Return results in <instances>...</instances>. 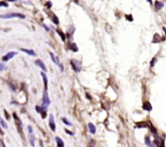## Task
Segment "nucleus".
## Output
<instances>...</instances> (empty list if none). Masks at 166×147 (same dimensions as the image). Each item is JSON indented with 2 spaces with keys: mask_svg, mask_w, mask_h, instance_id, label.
I'll use <instances>...</instances> for the list:
<instances>
[{
  "mask_svg": "<svg viewBox=\"0 0 166 147\" xmlns=\"http://www.w3.org/2000/svg\"><path fill=\"white\" fill-rule=\"evenodd\" d=\"M162 39L161 38V36L159 35L158 33H156L155 35H154V38H153L152 42L153 43H158V42H161Z\"/></svg>",
  "mask_w": 166,
  "mask_h": 147,
  "instance_id": "obj_14",
  "label": "nucleus"
},
{
  "mask_svg": "<svg viewBox=\"0 0 166 147\" xmlns=\"http://www.w3.org/2000/svg\"><path fill=\"white\" fill-rule=\"evenodd\" d=\"M145 143H146V145H147L148 146H152V143H151V141H150V138H149L148 137H145Z\"/></svg>",
  "mask_w": 166,
  "mask_h": 147,
  "instance_id": "obj_20",
  "label": "nucleus"
},
{
  "mask_svg": "<svg viewBox=\"0 0 166 147\" xmlns=\"http://www.w3.org/2000/svg\"><path fill=\"white\" fill-rule=\"evenodd\" d=\"M47 5H48V7H52V3H51V2H49V1L47 3Z\"/></svg>",
  "mask_w": 166,
  "mask_h": 147,
  "instance_id": "obj_32",
  "label": "nucleus"
},
{
  "mask_svg": "<svg viewBox=\"0 0 166 147\" xmlns=\"http://www.w3.org/2000/svg\"><path fill=\"white\" fill-rule=\"evenodd\" d=\"M62 122H63L65 125H67V126H71V125H72L71 124H70V123H69V121L67 120L66 118H62Z\"/></svg>",
  "mask_w": 166,
  "mask_h": 147,
  "instance_id": "obj_23",
  "label": "nucleus"
},
{
  "mask_svg": "<svg viewBox=\"0 0 166 147\" xmlns=\"http://www.w3.org/2000/svg\"><path fill=\"white\" fill-rule=\"evenodd\" d=\"M3 68H4V64H3V63H1V64H0V70L3 71Z\"/></svg>",
  "mask_w": 166,
  "mask_h": 147,
  "instance_id": "obj_29",
  "label": "nucleus"
},
{
  "mask_svg": "<svg viewBox=\"0 0 166 147\" xmlns=\"http://www.w3.org/2000/svg\"><path fill=\"white\" fill-rule=\"evenodd\" d=\"M52 21L55 24H59V20H58V18L57 16H53V17H52Z\"/></svg>",
  "mask_w": 166,
  "mask_h": 147,
  "instance_id": "obj_21",
  "label": "nucleus"
},
{
  "mask_svg": "<svg viewBox=\"0 0 166 147\" xmlns=\"http://www.w3.org/2000/svg\"><path fill=\"white\" fill-rule=\"evenodd\" d=\"M136 126L139 128V129H141V128H146V127H148V125H147L145 122H143V123H138L136 124Z\"/></svg>",
  "mask_w": 166,
  "mask_h": 147,
  "instance_id": "obj_17",
  "label": "nucleus"
},
{
  "mask_svg": "<svg viewBox=\"0 0 166 147\" xmlns=\"http://www.w3.org/2000/svg\"><path fill=\"white\" fill-rule=\"evenodd\" d=\"M163 3L161 2H159V1H156V3H155V7H156V10L157 11H159V10H161V9L163 7Z\"/></svg>",
  "mask_w": 166,
  "mask_h": 147,
  "instance_id": "obj_15",
  "label": "nucleus"
},
{
  "mask_svg": "<svg viewBox=\"0 0 166 147\" xmlns=\"http://www.w3.org/2000/svg\"><path fill=\"white\" fill-rule=\"evenodd\" d=\"M49 125L50 129L52 130L53 132H55V130H56V125H55V123H54V116H53V115H50V116H49Z\"/></svg>",
  "mask_w": 166,
  "mask_h": 147,
  "instance_id": "obj_4",
  "label": "nucleus"
},
{
  "mask_svg": "<svg viewBox=\"0 0 166 147\" xmlns=\"http://www.w3.org/2000/svg\"><path fill=\"white\" fill-rule=\"evenodd\" d=\"M126 17H127V20H130V21H132V20H133V18H132V16H131V15H130V16L127 15V16H126Z\"/></svg>",
  "mask_w": 166,
  "mask_h": 147,
  "instance_id": "obj_26",
  "label": "nucleus"
},
{
  "mask_svg": "<svg viewBox=\"0 0 166 147\" xmlns=\"http://www.w3.org/2000/svg\"><path fill=\"white\" fill-rule=\"evenodd\" d=\"M43 26H44V28H45V29H46V30H47V31H49V29L48 27L46 26V25H45V24H44Z\"/></svg>",
  "mask_w": 166,
  "mask_h": 147,
  "instance_id": "obj_33",
  "label": "nucleus"
},
{
  "mask_svg": "<svg viewBox=\"0 0 166 147\" xmlns=\"http://www.w3.org/2000/svg\"><path fill=\"white\" fill-rule=\"evenodd\" d=\"M57 33H58V34H59V35H60V37H62V40L64 42V41L66 40L65 34H64V33H63L62 32H61V30H59V29H57Z\"/></svg>",
  "mask_w": 166,
  "mask_h": 147,
  "instance_id": "obj_19",
  "label": "nucleus"
},
{
  "mask_svg": "<svg viewBox=\"0 0 166 147\" xmlns=\"http://www.w3.org/2000/svg\"><path fill=\"white\" fill-rule=\"evenodd\" d=\"M87 126H88V129H89V131H90V133H91L92 134L96 133V127L94 126L93 124H92V123H89V124L87 125Z\"/></svg>",
  "mask_w": 166,
  "mask_h": 147,
  "instance_id": "obj_12",
  "label": "nucleus"
},
{
  "mask_svg": "<svg viewBox=\"0 0 166 147\" xmlns=\"http://www.w3.org/2000/svg\"><path fill=\"white\" fill-rule=\"evenodd\" d=\"M55 140H56V142H57V146L58 147H63L64 146V143L62 142V140L60 137H55Z\"/></svg>",
  "mask_w": 166,
  "mask_h": 147,
  "instance_id": "obj_16",
  "label": "nucleus"
},
{
  "mask_svg": "<svg viewBox=\"0 0 166 147\" xmlns=\"http://www.w3.org/2000/svg\"><path fill=\"white\" fill-rule=\"evenodd\" d=\"M28 130L29 133H33V129H32L31 126H28Z\"/></svg>",
  "mask_w": 166,
  "mask_h": 147,
  "instance_id": "obj_30",
  "label": "nucleus"
},
{
  "mask_svg": "<svg viewBox=\"0 0 166 147\" xmlns=\"http://www.w3.org/2000/svg\"><path fill=\"white\" fill-rule=\"evenodd\" d=\"M65 131H66V133L70 134V136H73V135H74V133H71V132H70V131H68L67 129H66Z\"/></svg>",
  "mask_w": 166,
  "mask_h": 147,
  "instance_id": "obj_28",
  "label": "nucleus"
},
{
  "mask_svg": "<svg viewBox=\"0 0 166 147\" xmlns=\"http://www.w3.org/2000/svg\"><path fill=\"white\" fill-rule=\"evenodd\" d=\"M36 65H37V66H39L42 70H43L44 71H46L47 70H46V67H45V64H44V63L41 60V59H37V60H36Z\"/></svg>",
  "mask_w": 166,
  "mask_h": 147,
  "instance_id": "obj_8",
  "label": "nucleus"
},
{
  "mask_svg": "<svg viewBox=\"0 0 166 147\" xmlns=\"http://www.w3.org/2000/svg\"><path fill=\"white\" fill-rule=\"evenodd\" d=\"M0 6H2V7H8V4L7 3H5L3 1H2L1 3H0Z\"/></svg>",
  "mask_w": 166,
  "mask_h": 147,
  "instance_id": "obj_25",
  "label": "nucleus"
},
{
  "mask_svg": "<svg viewBox=\"0 0 166 147\" xmlns=\"http://www.w3.org/2000/svg\"><path fill=\"white\" fill-rule=\"evenodd\" d=\"M16 54H17V52H9L8 54H7L3 58V61H8L9 59H12Z\"/></svg>",
  "mask_w": 166,
  "mask_h": 147,
  "instance_id": "obj_6",
  "label": "nucleus"
},
{
  "mask_svg": "<svg viewBox=\"0 0 166 147\" xmlns=\"http://www.w3.org/2000/svg\"><path fill=\"white\" fill-rule=\"evenodd\" d=\"M49 54H50V56H51V59L53 60V62L55 64H57V65H59L60 63H59V59H58V58H57L52 52H50Z\"/></svg>",
  "mask_w": 166,
  "mask_h": 147,
  "instance_id": "obj_13",
  "label": "nucleus"
},
{
  "mask_svg": "<svg viewBox=\"0 0 166 147\" xmlns=\"http://www.w3.org/2000/svg\"><path fill=\"white\" fill-rule=\"evenodd\" d=\"M41 75L42 76V78H43L44 85H45V89L46 90V89H47V87H48V80H47L46 75H45L44 72H41Z\"/></svg>",
  "mask_w": 166,
  "mask_h": 147,
  "instance_id": "obj_10",
  "label": "nucleus"
},
{
  "mask_svg": "<svg viewBox=\"0 0 166 147\" xmlns=\"http://www.w3.org/2000/svg\"><path fill=\"white\" fill-rule=\"evenodd\" d=\"M70 49H71V50H73L74 52H77V51L79 50V49H78V47H77V46H76L75 43H71V44H70Z\"/></svg>",
  "mask_w": 166,
  "mask_h": 147,
  "instance_id": "obj_18",
  "label": "nucleus"
},
{
  "mask_svg": "<svg viewBox=\"0 0 166 147\" xmlns=\"http://www.w3.org/2000/svg\"><path fill=\"white\" fill-rule=\"evenodd\" d=\"M13 17H19L20 19H24L25 16L20 13H9V14H5V15H2L1 18L3 19H10V18Z\"/></svg>",
  "mask_w": 166,
  "mask_h": 147,
  "instance_id": "obj_2",
  "label": "nucleus"
},
{
  "mask_svg": "<svg viewBox=\"0 0 166 147\" xmlns=\"http://www.w3.org/2000/svg\"><path fill=\"white\" fill-rule=\"evenodd\" d=\"M163 30H164V32H165V35H166V28L165 27H163Z\"/></svg>",
  "mask_w": 166,
  "mask_h": 147,
  "instance_id": "obj_35",
  "label": "nucleus"
},
{
  "mask_svg": "<svg viewBox=\"0 0 166 147\" xmlns=\"http://www.w3.org/2000/svg\"><path fill=\"white\" fill-rule=\"evenodd\" d=\"M143 108L146 110V111H152V105H151V103H148V102H145L144 104H143Z\"/></svg>",
  "mask_w": 166,
  "mask_h": 147,
  "instance_id": "obj_9",
  "label": "nucleus"
},
{
  "mask_svg": "<svg viewBox=\"0 0 166 147\" xmlns=\"http://www.w3.org/2000/svg\"><path fill=\"white\" fill-rule=\"evenodd\" d=\"M8 85H10V86H11V88H12V90H14V91H15V90H16V88H15V86H14V85H11V84H10V83H9V82H8Z\"/></svg>",
  "mask_w": 166,
  "mask_h": 147,
  "instance_id": "obj_31",
  "label": "nucleus"
},
{
  "mask_svg": "<svg viewBox=\"0 0 166 147\" xmlns=\"http://www.w3.org/2000/svg\"><path fill=\"white\" fill-rule=\"evenodd\" d=\"M148 2L150 3H151V4L152 3V0H148Z\"/></svg>",
  "mask_w": 166,
  "mask_h": 147,
  "instance_id": "obj_36",
  "label": "nucleus"
},
{
  "mask_svg": "<svg viewBox=\"0 0 166 147\" xmlns=\"http://www.w3.org/2000/svg\"><path fill=\"white\" fill-rule=\"evenodd\" d=\"M70 65H71L72 68L75 70V71H76V72L80 71L81 68H82V65H81L80 62L78 61V60H76V59H72L70 61Z\"/></svg>",
  "mask_w": 166,
  "mask_h": 147,
  "instance_id": "obj_1",
  "label": "nucleus"
},
{
  "mask_svg": "<svg viewBox=\"0 0 166 147\" xmlns=\"http://www.w3.org/2000/svg\"><path fill=\"white\" fill-rule=\"evenodd\" d=\"M4 112H5V114H6V117L7 118V119H9V116H8V113L7 112H6V111H4Z\"/></svg>",
  "mask_w": 166,
  "mask_h": 147,
  "instance_id": "obj_34",
  "label": "nucleus"
},
{
  "mask_svg": "<svg viewBox=\"0 0 166 147\" xmlns=\"http://www.w3.org/2000/svg\"><path fill=\"white\" fill-rule=\"evenodd\" d=\"M36 110H37V112H38V113H41V116H42V118H45L46 117V108L44 107H38V106H37L36 107Z\"/></svg>",
  "mask_w": 166,
  "mask_h": 147,
  "instance_id": "obj_5",
  "label": "nucleus"
},
{
  "mask_svg": "<svg viewBox=\"0 0 166 147\" xmlns=\"http://www.w3.org/2000/svg\"><path fill=\"white\" fill-rule=\"evenodd\" d=\"M21 51L23 52H25L28 54H29V55H33V56H35L36 53L34 52V50H29V49H25V48H21L20 49Z\"/></svg>",
  "mask_w": 166,
  "mask_h": 147,
  "instance_id": "obj_11",
  "label": "nucleus"
},
{
  "mask_svg": "<svg viewBox=\"0 0 166 147\" xmlns=\"http://www.w3.org/2000/svg\"><path fill=\"white\" fill-rule=\"evenodd\" d=\"M11 1H13V2H16V1H18V0H11ZM21 1V0H20Z\"/></svg>",
  "mask_w": 166,
  "mask_h": 147,
  "instance_id": "obj_37",
  "label": "nucleus"
},
{
  "mask_svg": "<svg viewBox=\"0 0 166 147\" xmlns=\"http://www.w3.org/2000/svg\"><path fill=\"white\" fill-rule=\"evenodd\" d=\"M42 107H45V108H47L49 107V105L50 104V99L49 98L48 94H47V92H46V90L45 89V91H44V94H43V100H42Z\"/></svg>",
  "mask_w": 166,
  "mask_h": 147,
  "instance_id": "obj_3",
  "label": "nucleus"
},
{
  "mask_svg": "<svg viewBox=\"0 0 166 147\" xmlns=\"http://www.w3.org/2000/svg\"><path fill=\"white\" fill-rule=\"evenodd\" d=\"M157 61V59L154 58L152 59V61H151V67H153L154 66V64H155V62Z\"/></svg>",
  "mask_w": 166,
  "mask_h": 147,
  "instance_id": "obj_27",
  "label": "nucleus"
},
{
  "mask_svg": "<svg viewBox=\"0 0 166 147\" xmlns=\"http://www.w3.org/2000/svg\"><path fill=\"white\" fill-rule=\"evenodd\" d=\"M0 124H1V126L3 128V129H7L8 128V126H7V125L4 122V120H3V119H1V122H0Z\"/></svg>",
  "mask_w": 166,
  "mask_h": 147,
  "instance_id": "obj_22",
  "label": "nucleus"
},
{
  "mask_svg": "<svg viewBox=\"0 0 166 147\" xmlns=\"http://www.w3.org/2000/svg\"><path fill=\"white\" fill-rule=\"evenodd\" d=\"M155 145L157 146H163L164 144H163V140L161 137H159L157 136H155Z\"/></svg>",
  "mask_w": 166,
  "mask_h": 147,
  "instance_id": "obj_7",
  "label": "nucleus"
},
{
  "mask_svg": "<svg viewBox=\"0 0 166 147\" xmlns=\"http://www.w3.org/2000/svg\"><path fill=\"white\" fill-rule=\"evenodd\" d=\"M30 142L31 146H34V137L33 135H30Z\"/></svg>",
  "mask_w": 166,
  "mask_h": 147,
  "instance_id": "obj_24",
  "label": "nucleus"
}]
</instances>
